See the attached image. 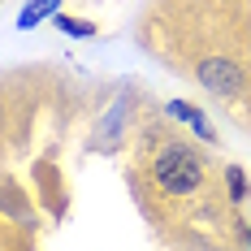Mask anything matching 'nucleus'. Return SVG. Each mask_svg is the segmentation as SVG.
Wrapping results in <instances>:
<instances>
[{
  "mask_svg": "<svg viewBox=\"0 0 251 251\" xmlns=\"http://www.w3.org/2000/svg\"><path fill=\"white\" fill-rule=\"evenodd\" d=\"M247 243H251V229H247Z\"/></svg>",
  "mask_w": 251,
  "mask_h": 251,
  "instance_id": "7",
  "label": "nucleus"
},
{
  "mask_svg": "<svg viewBox=\"0 0 251 251\" xmlns=\"http://www.w3.org/2000/svg\"><path fill=\"white\" fill-rule=\"evenodd\" d=\"M226 186H229V200H234V203H243V200L251 195V186H247V174H243L238 165H229V169H226Z\"/></svg>",
  "mask_w": 251,
  "mask_h": 251,
  "instance_id": "5",
  "label": "nucleus"
},
{
  "mask_svg": "<svg viewBox=\"0 0 251 251\" xmlns=\"http://www.w3.org/2000/svg\"><path fill=\"white\" fill-rule=\"evenodd\" d=\"M61 13V0H30L22 13H18V30H35L39 22H48Z\"/></svg>",
  "mask_w": 251,
  "mask_h": 251,
  "instance_id": "4",
  "label": "nucleus"
},
{
  "mask_svg": "<svg viewBox=\"0 0 251 251\" xmlns=\"http://www.w3.org/2000/svg\"><path fill=\"white\" fill-rule=\"evenodd\" d=\"M52 22L61 26L65 35H74V39H87V35H96V22H87V18H65V13H56Z\"/></svg>",
  "mask_w": 251,
  "mask_h": 251,
  "instance_id": "6",
  "label": "nucleus"
},
{
  "mask_svg": "<svg viewBox=\"0 0 251 251\" xmlns=\"http://www.w3.org/2000/svg\"><path fill=\"white\" fill-rule=\"evenodd\" d=\"M200 82L208 91H217V96H234V91L243 87V70H238L234 61H203L200 65Z\"/></svg>",
  "mask_w": 251,
  "mask_h": 251,
  "instance_id": "2",
  "label": "nucleus"
},
{
  "mask_svg": "<svg viewBox=\"0 0 251 251\" xmlns=\"http://www.w3.org/2000/svg\"><path fill=\"white\" fill-rule=\"evenodd\" d=\"M169 117H177L182 126H191V130H195L200 139H208V143L217 139V134H212V126H208V117H203V113L195 108V104H186V100H174V104H169Z\"/></svg>",
  "mask_w": 251,
  "mask_h": 251,
  "instance_id": "3",
  "label": "nucleus"
},
{
  "mask_svg": "<svg viewBox=\"0 0 251 251\" xmlns=\"http://www.w3.org/2000/svg\"><path fill=\"white\" fill-rule=\"evenodd\" d=\"M151 182L165 191V195H191L203 182V160L191 143H169L151 160Z\"/></svg>",
  "mask_w": 251,
  "mask_h": 251,
  "instance_id": "1",
  "label": "nucleus"
}]
</instances>
